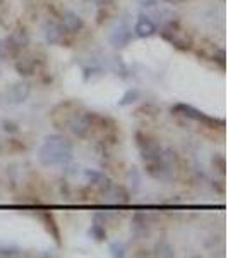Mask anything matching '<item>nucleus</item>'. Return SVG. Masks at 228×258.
<instances>
[{
  "instance_id": "cd10ccee",
  "label": "nucleus",
  "mask_w": 228,
  "mask_h": 258,
  "mask_svg": "<svg viewBox=\"0 0 228 258\" xmlns=\"http://www.w3.org/2000/svg\"><path fill=\"white\" fill-rule=\"evenodd\" d=\"M2 152H4V147H2V141H0V155H2Z\"/></svg>"
},
{
  "instance_id": "9b49d317",
  "label": "nucleus",
  "mask_w": 228,
  "mask_h": 258,
  "mask_svg": "<svg viewBox=\"0 0 228 258\" xmlns=\"http://www.w3.org/2000/svg\"><path fill=\"white\" fill-rule=\"evenodd\" d=\"M62 26L65 28V31L67 33H79L84 30V21L77 12L74 11H65L64 14H62Z\"/></svg>"
},
{
  "instance_id": "412c9836",
  "label": "nucleus",
  "mask_w": 228,
  "mask_h": 258,
  "mask_svg": "<svg viewBox=\"0 0 228 258\" xmlns=\"http://www.w3.org/2000/svg\"><path fill=\"white\" fill-rule=\"evenodd\" d=\"M110 255L115 256V258L126 256V246H124L122 243H119V241H115V243L110 244Z\"/></svg>"
},
{
  "instance_id": "0eeeda50",
  "label": "nucleus",
  "mask_w": 228,
  "mask_h": 258,
  "mask_svg": "<svg viewBox=\"0 0 228 258\" xmlns=\"http://www.w3.org/2000/svg\"><path fill=\"white\" fill-rule=\"evenodd\" d=\"M30 95H31V85L26 81L14 83V85L7 90V100H9V103H12V105L24 103Z\"/></svg>"
},
{
  "instance_id": "c85d7f7f",
  "label": "nucleus",
  "mask_w": 228,
  "mask_h": 258,
  "mask_svg": "<svg viewBox=\"0 0 228 258\" xmlns=\"http://www.w3.org/2000/svg\"><path fill=\"white\" fill-rule=\"evenodd\" d=\"M167 2H172V4H177V2H180V0H167Z\"/></svg>"
},
{
  "instance_id": "bb28decb",
  "label": "nucleus",
  "mask_w": 228,
  "mask_h": 258,
  "mask_svg": "<svg viewBox=\"0 0 228 258\" xmlns=\"http://www.w3.org/2000/svg\"><path fill=\"white\" fill-rule=\"evenodd\" d=\"M94 4H96L98 7H106V6H110L111 4V0H93Z\"/></svg>"
},
{
  "instance_id": "ddd939ff",
  "label": "nucleus",
  "mask_w": 228,
  "mask_h": 258,
  "mask_svg": "<svg viewBox=\"0 0 228 258\" xmlns=\"http://www.w3.org/2000/svg\"><path fill=\"white\" fill-rule=\"evenodd\" d=\"M134 33L139 38H149V36H153L156 33V24L148 16H141L134 26Z\"/></svg>"
},
{
  "instance_id": "393cba45",
  "label": "nucleus",
  "mask_w": 228,
  "mask_h": 258,
  "mask_svg": "<svg viewBox=\"0 0 228 258\" xmlns=\"http://www.w3.org/2000/svg\"><path fill=\"white\" fill-rule=\"evenodd\" d=\"M213 60L218 62L219 68H221V69H225V50L219 48L218 53H214V55H213Z\"/></svg>"
},
{
  "instance_id": "b1692460",
  "label": "nucleus",
  "mask_w": 228,
  "mask_h": 258,
  "mask_svg": "<svg viewBox=\"0 0 228 258\" xmlns=\"http://www.w3.org/2000/svg\"><path fill=\"white\" fill-rule=\"evenodd\" d=\"M213 165L214 167H218L219 172H225V157L223 155H214L213 157Z\"/></svg>"
},
{
  "instance_id": "39448f33",
  "label": "nucleus",
  "mask_w": 228,
  "mask_h": 258,
  "mask_svg": "<svg viewBox=\"0 0 228 258\" xmlns=\"http://www.w3.org/2000/svg\"><path fill=\"white\" fill-rule=\"evenodd\" d=\"M172 112H175V114L179 115H184L185 119H190V120H196V122H202L206 124V126H216V122H219L221 119H214V117H209L208 114H204V112L197 110L196 107L192 105H187V103H177V105L172 107Z\"/></svg>"
},
{
  "instance_id": "dca6fc26",
  "label": "nucleus",
  "mask_w": 228,
  "mask_h": 258,
  "mask_svg": "<svg viewBox=\"0 0 228 258\" xmlns=\"http://www.w3.org/2000/svg\"><path fill=\"white\" fill-rule=\"evenodd\" d=\"M41 219H43L45 227L48 229V232L53 236V239H55L57 243H60V231H59V226H57L55 219H53V215L52 214H43L41 215Z\"/></svg>"
},
{
  "instance_id": "5701e85b",
  "label": "nucleus",
  "mask_w": 228,
  "mask_h": 258,
  "mask_svg": "<svg viewBox=\"0 0 228 258\" xmlns=\"http://www.w3.org/2000/svg\"><path fill=\"white\" fill-rule=\"evenodd\" d=\"M19 248L14 246H0V256H18Z\"/></svg>"
},
{
  "instance_id": "4be33fe9",
  "label": "nucleus",
  "mask_w": 228,
  "mask_h": 258,
  "mask_svg": "<svg viewBox=\"0 0 228 258\" xmlns=\"http://www.w3.org/2000/svg\"><path fill=\"white\" fill-rule=\"evenodd\" d=\"M2 131L6 133H11V135H16V133H19V124L14 122V120H2Z\"/></svg>"
},
{
  "instance_id": "9d476101",
  "label": "nucleus",
  "mask_w": 228,
  "mask_h": 258,
  "mask_svg": "<svg viewBox=\"0 0 228 258\" xmlns=\"http://www.w3.org/2000/svg\"><path fill=\"white\" fill-rule=\"evenodd\" d=\"M14 68L21 76H24V78L33 76V74L38 71V60H36V55H18V60H16Z\"/></svg>"
},
{
  "instance_id": "1a4fd4ad",
  "label": "nucleus",
  "mask_w": 228,
  "mask_h": 258,
  "mask_svg": "<svg viewBox=\"0 0 228 258\" xmlns=\"http://www.w3.org/2000/svg\"><path fill=\"white\" fill-rule=\"evenodd\" d=\"M103 193V198L105 202H110V203H119V205H124V203H129V191H127L124 186L120 184H111L108 186L106 189L101 191Z\"/></svg>"
},
{
  "instance_id": "6e6552de",
  "label": "nucleus",
  "mask_w": 228,
  "mask_h": 258,
  "mask_svg": "<svg viewBox=\"0 0 228 258\" xmlns=\"http://www.w3.org/2000/svg\"><path fill=\"white\" fill-rule=\"evenodd\" d=\"M45 38L50 45H60L65 41V28L62 26V23H55V21H48L43 26Z\"/></svg>"
},
{
  "instance_id": "f03ea898",
  "label": "nucleus",
  "mask_w": 228,
  "mask_h": 258,
  "mask_svg": "<svg viewBox=\"0 0 228 258\" xmlns=\"http://www.w3.org/2000/svg\"><path fill=\"white\" fill-rule=\"evenodd\" d=\"M160 35L165 41H168L170 45H173L182 52H187V50L192 48V38L177 23H168L167 26H163Z\"/></svg>"
},
{
  "instance_id": "a878e982",
  "label": "nucleus",
  "mask_w": 228,
  "mask_h": 258,
  "mask_svg": "<svg viewBox=\"0 0 228 258\" xmlns=\"http://www.w3.org/2000/svg\"><path fill=\"white\" fill-rule=\"evenodd\" d=\"M9 59V48H7L6 40H0V60Z\"/></svg>"
},
{
  "instance_id": "4468645a",
  "label": "nucleus",
  "mask_w": 228,
  "mask_h": 258,
  "mask_svg": "<svg viewBox=\"0 0 228 258\" xmlns=\"http://www.w3.org/2000/svg\"><path fill=\"white\" fill-rule=\"evenodd\" d=\"M131 231L132 234L136 236V239H143L146 238L149 234V224H148V219L146 215L143 214H136L132 217V226H131Z\"/></svg>"
},
{
  "instance_id": "f8f14e48",
  "label": "nucleus",
  "mask_w": 228,
  "mask_h": 258,
  "mask_svg": "<svg viewBox=\"0 0 228 258\" xmlns=\"http://www.w3.org/2000/svg\"><path fill=\"white\" fill-rule=\"evenodd\" d=\"M132 40V31L129 26L126 24H119L110 35V43L117 48H122V47H127Z\"/></svg>"
},
{
  "instance_id": "f3484780",
  "label": "nucleus",
  "mask_w": 228,
  "mask_h": 258,
  "mask_svg": "<svg viewBox=\"0 0 228 258\" xmlns=\"http://www.w3.org/2000/svg\"><path fill=\"white\" fill-rule=\"evenodd\" d=\"M155 255L167 256V258L175 256V248H173L167 239H160L158 243L155 244Z\"/></svg>"
},
{
  "instance_id": "aec40b11",
  "label": "nucleus",
  "mask_w": 228,
  "mask_h": 258,
  "mask_svg": "<svg viewBox=\"0 0 228 258\" xmlns=\"http://www.w3.org/2000/svg\"><path fill=\"white\" fill-rule=\"evenodd\" d=\"M141 172L138 169H131L129 172H127V182L131 184V188L134 189V191H138L141 188Z\"/></svg>"
},
{
  "instance_id": "2eb2a0df",
  "label": "nucleus",
  "mask_w": 228,
  "mask_h": 258,
  "mask_svg": "<svg viewBox=\"0 0 228 258\" xmlns=\"http://www.w3.org/2000/svg\"><path fill=\"white\" fill-rule=\"evenodd\" d=\"M84 176L86 179L89 181V184L96 186L99 191L106 189L108 186L111 184V179L108 176H105L103 172H99V170H93V169H86L84 170Z\"/></svg>"
},
{
  "instance_id": "a211bd4d",
  "label": "nucleus",
  "mask_w": 228,
  "mask_h": 258,
  "mask_svg": "<svg viewBox=\"0 0 228 258\" xmlns=\"http://www.w3.org/2000/svg\"><path fill=\"white\" fill-rule=\"evenodd\" d=\"M139 97H141L139 90H138V88H131V90H127L126 93L122 95V98L119 100V105H120V107L132 105V103H136V102H138Z\"/></svg>"
},
{
  "instance_id": "f257e3e1",
  "label": "nucleus",
  "mask_w": 228,
  "mask_h": 258,
  "mask_svg": "<svg viewBox=\"0 0 228 258\" xmlns=\"http://www.w3.org/2000/svg\"><path fill=\"white\" fill-rule=\"evenodd\" d=\"M72 143L64 135H50L45 138L38 152V159L43 165H67L72 160Z\"/></svg>"
},
{
  "instance_id": "7ed1b4c3",
  "label": "nucleus",
  "mask_w": 228,
  "mask_h": 258,
  "mask_svg": "<svg viewBox=\"0 0 228 258\" xmlns=\"http://www.w3.org/2000/svg\"><path fill=\"white\" fill-rule=\"evenodd\" d=\"M136 145H138L141 157H143L144 162L160 159V157L163 155V148L160 147L158 141L153 140L151 136L144 135V133H141V131L136 133Z\"/></svg>"
},
{
  "instance_id": "20e7f679",
  "label": "nucleus",
  "mask_w": 228,
  "mask_h": 258,
  "mask_svg": "<svg viewBox=\"0 0 228 258\" xmlns=\"http://www.w3.org/2000/svg\"><path fill=\"white\" fill-rule=\"evenodd\" d=\"M98 115L94 112H82V114H74L72 119L69 120V127L77 138H86L89 135V131L94 126V119Z\"/></svg>"
},
{
  "instance_id": "423d86ee",
  "label": "nucleus",
  "mask_w": 228,
  "mask_h": 258,
  "mask_svg": "<svg viewBox=\"0 0 228 258\" xmlns=\"http://www.w3.org/2000/svg\"><path fill=\"white\" fill-rule=\"evenodd\" d=\"M30 41H31L30 33L24 30V28H18V30L12 31L6 38L7 48H9V57H18L30 45Z\"/></svg>"
},
{
  "instance_id": "6ab92c4d",
  "label": "nucleus",
  "mask_w": 228,
  "mask_h": 258,
  "mask_svg": "<svg viewBox=\"0 0 228 258\" xmlns=\"http://www.w3.org/2000/svg\"><path fill=\"white\" fill-rule=\"evenodd\" d=\"M88 234H89L94 241H105V239H106V229H105V226H101V224H96V222H94L93 226L89 227Z\"/></svg>"
}]
</instances>
